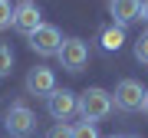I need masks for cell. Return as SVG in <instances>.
<instances>
[{
    "label": "cell",
    "mask_w": 148,
    "mask_h": 138,
    "mask_svg": "<svg viewBox=\"0 0 148 138\" xmlns=\"http://www.w3.org/2000/svg\"><path fill=\"white\" fill-rule=\"evenodd\" d=\"M125 138H138V135H125Z\"/></svg>",
    "instance_id": "19"
},
{
    "label": "cell",
    "mask_w": 148,
    "mask_h": 138,
    "mask_svg": "<svg viewBox=\"0 0 148 138\" xmlns=\"http://www.w3.org/2000/svg\"><path fill=\"white\" fill-rule=\"evenodd\" d=\"M13 69V49L7 46V43H0V79H7Z\"/></svg>",
    "instance_id": "11"
},
{
    "label": "cell",
    "mask_w": 148,
    "mask_h": 138,
    "mask_svg": "<svg viewBox=\"0 0 148 138\" xmlns=\"http://www.w3.org/2000/svg\"><path fill=\"white\" fill-rule=\"evenodd\" d=\"M142 16L148 20V0H142Z\"/></svg>",
    "instance_id": "16"
},
{
    "label": "cell",
    "mask_w": 148,
    "mask_h": 138,
    "mask_svg": "<svg viewBox=\"0 0 148 138\" xmlns=\"http://www.w3.org/2000/svg\"><path fill=\"white\" fill-rule=\"evenodd\" d=\"M135 59H138L142 66H148V30L135 40Z\"/></svg>",
    "instance_id": "13"
},
{
    "label": "cell",
    "mask_w": 148,
    "mask_h": 138,
    "mask_svg": "<svg viewBox=\"0 0 148 138\" xmlns=\"http://www.w3.org/2000/svg\"><path fill=\"white\" fill-rule=\"evenodd\" d=\"M59 46H63V33H59L53 23H40V27L30 33V49L40 53V56H56Z\"/></svg>",
    "instance_id": "6"
},
{
    "label": "cell",
    "mask_w": 148,
    "mask_h": 138,
    "mask_svg": "<svg viewBox=\"0 0 148 138\" xmlns=\"http://www.w3.org/2000/svg\"><path fill=\"white\" fill-rule=\"evenodd\" d=\"M46 138H73V125H66V122H56V125L46 132Z\"/></svg>",
    "instance_id": "14"
},
{
    "label": "cell",
    "mask_w": 148,
    "mask_h": 138,
    "mask_svg": "<svg viewBox=\"0 0 148 138\" xmlns=\"http://www.w3.org/2000/svg\"><path fill=\"white\" fill-rule=\"evenodd\" d=\"M46 112L56 118V122H69V118L79 112V96L69 89H53L46 96Z\"/></svg>",
    "instance_id": "5"
},
{
    "label": "cell",
    "mask_w": 148,
    "mask_h": 138,
    "mask_svg": "<svg viewBox=\"0 0 148 138\" xmlns=\"http://www.w3.org/2000/svg\"><path fill=\"white\" fill-rule=\"evenodd\" d=\"M122 43H125V27H119V23H112L99 33V46L106 49V53H119Z\"/></svg>",
    "instance_id": "10"
},
{
    "label": "cell",
    "mask_w": 148,
    "mask_h": 138,
    "mask_svg": "<svg viewBox=\"0 0 148 138\" xmlns=\"http://www.w3.org/2000/svg\"><path fill=\"white\" fill-rule=\"evenodd\" d=\"M142 112H145V115H148V92H145V109H142Z\"/></svg>",
    "instance_id": "17"
},
{
    "label": "cell",
    "mask_w": 148,
    "mask_h": 138,
    "mask_svg": "<svg viewBox=\"0 0 148 138\" xmlns=\"http://www.w3.org/2000/svg\"><path fill=\"white\" fill-rule=\"evenodd\" d=\"M73 138H99V132H95V122H76L73 125Z\"/></svg>",
    "instance_id": "12"
},
{
    "label": "cell",
    "mask_w": 148,
    "mask_h": 138,
    "mask_svg": "<svg viewBox=\"0 0 148 138\" xmlns=\"http://www.w3.org/2000/svg\"><path fill=\"white\" fill-rule=\"evenodd\" d=\"M106 138H125V135H106Z\"/></svg>",
    "instance_id": "18"
},
{
    "label": "cell",
    "mask_w": 148,
    "mask_h": 138,
    "mask_svg": "<svg viewBox=\"0 0 148 138\" xmlns=\"http://www.w3.org/2000/svg\"><path fill=\"white\" fill-rule=\"evenodd\" d=\"M56 59H59V66H63L66 72H82L86 63H89V46H86L82 40H76V36L73 40H63Z\"/></svg>",
    "instance_id": "4"
},
{
    "label": "cell",
    "mask_w": 148,
    "mask_h": 138,
    "mask_svg": "<svg viewBox=\"0 0 148 138\" xmlns=\"http://www.w3.org/2000/svg\"><path fill=\"white\" fill-rule=\"evenodd\" d=\"M145 92L148 89H142V82L138 79H122L119 85H115V109L119 112H142L145 109Z\"/></svg>",
    "instance_id": "3"
},
{
    "label": "cell",
    "mask_w": 148,
    "mask_h": 138,
    "mask_svg": "<svg viewBox=\"0 0 148 138\" xmlns=\"http://www.w3.org/2000/svg\"><path fill=\"white\" fill-rule=\"evenodd\" d=\"M13 23V10H10V0H0V30H7Z\"/></svg>",
    "instance_id": "15"
},
{
    "label": "cell",
    "mask_w": 148,
    "mask_h": 138,
    "mask_svg": "<svg viewBox=\"0 0 148 138\" xmlns=\"http://www.w3.org/2000/svg\"><path fill=\"white\" fill-rule=\"evenodd\" d=\"M40 23H43V16H40V7L33 3V0H20V3L13 7V27H16V33L30 36Z\"/></svg>",
    "instance_id": "7"
},
{
    "label": "cell",
    "mask_w": 148,
    "mask_h": 138,
    "mask_svg": "<svg viewBox=\"0 0 148 138\" xmlns=\"http://www.w3.org/2000/svg\"><path fill=\"white\" fill-rule=\"evenodd\" d=\"M3 128L10 132V138H30L36 132V115L27 102H13L10 109L3 112Z\"/></svg>",
    "instance_id": "2"
},
{
    "label": "cell",
    "mask_w": 148,
    "mask_h": 138,
    "mask_svg": "<svg viewBox=\"0 0 148 138\" xmlns=\"http://www.w3.org/2000/svg\"><path fill=\"white\" fill-rule=\"evenodd\" d=\"M109 13H112V20H115L119 27H125V23H132V20L142 16V0H112Z\"/></svg>",
    "instance_id": "9"
},
{
    "label": "cell",
    "mask_w": 148,
    "mask_h": 138,
    "mask_svg": "<svg viewBox=\"0 0 148 138\" xmlns=\"http://www.w3.org/2000/svg\"><path fill=\"white\" fill-rule=\"evenodd\" d=\"M53 89H56V76H53L49 66H36V69L27 72V92H30V96H43V99H46Z\"/></svg>",
    "instance_id": "8"
},
{
    "label": "cell",
    "mask_w": 148,
    "mask_h": 138,
    "mask_svg": "<svg viewBox=\"0 0 148 138\" xmlns=\"http://www.w3.org/2000/svg\"><path fill=\"white\" fill-rule=\"evenodd\" d=\"M112 109H115V99L106 89H86L79 96V115L86 122H102L112 115Z\"/></svg>",
    "instance_id": "1"
}]
</instances>
